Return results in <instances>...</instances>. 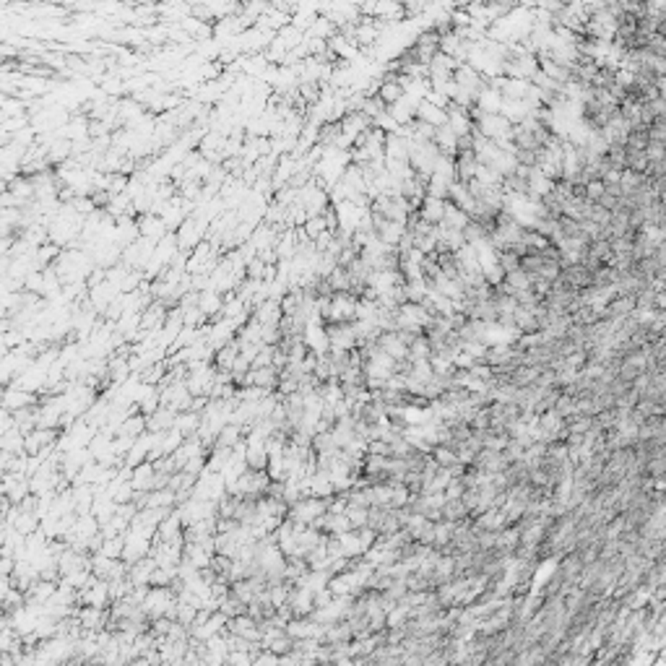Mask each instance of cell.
<instances>
[{"instance_id":"obj_9","label":"cell","mask_w":666,"mask_h":666,"mask_svg":"<svg viewBox=\"0 0 666 666\" xmlns=\"http://www.w3.org/2000/svg\"><path fill=\"white\" fill-rule=\"evenodd\" d=\"M471 222V216L463 211V208H458V206H453L451 201H445V214L443 219H440V224L443 227H448V230H466Z\"/></svg>"},{"instance_id":"obj_11","label":"cell","mask_w":666,"mask_h":666,"mask_svg":"<svg viewBox=\"0 0 666 666\" xmlns=\"http://www.w3.org/2000/svg\"><path fill=\"white\" fill-rule=\"evenodd\" d=\"M0 451H8V453H26L24 451V432L18 427H8L3 432V445Z\"/></svg>"},{"instance_id":"obj_2","label":"cell","mask_w":666,"mask_h":666,"mask_svg":"<svg viewBox=\"0 0 666 666\" xmlns=\"http://www.w3.org/2000/svg\"><path fill=\"white\" fill-rule=\"evenodd\" d=\"M287 604L291 607V615L294 617H310L313 609H315V604H313V591L305 589V586H294Z\"/></svg>"},{"instance_id":"obj_1","label":"cell","mask_w":666,"mask_h":666,"mask_svg":"<svg viewBox=\"0 0 666 666\" xmlns=\"http://www.w3.org/2000/svg\"><path fill=\"white\" fill-rule=\"evenodd\" d=\"M328 513V500L325 497H299L297 503L289 505V513H287V521L291 523H305V526H313V523Z\"/></svg>"},{"instance_id":"obj_14","label":"cell","mask_w":666,"mask_h":666,"mask_svg":"<svg viewBox=\"0 0 666 666\" xmlns=\"http://www.w3.org/2000/svg\"><path fill=\"white\" fill-rule=\"evenodd\" d=\"M122 544H125V539L122 536H110V539H102V547H99V552L107 557H112V560H120L122 557Z\"/></svg>"},{"instance_id":"obj_3","label":"cell","mask_w":666,"mask_h":666,"mask_svg":"<svg viewBox=\"0 0 666 666\" xmlns=\"http://www.w3.org/2000/svg\"><path fill=\"white\" fill-rule=\"evenodd\" d=\"M196 305H198V310L203 313L206 320H214V318H222L224 297L216 289H203V291H198Z\"/></svg>"},{"instance_id":"obj_13","label":"cell","mask_w":666,"mask_h":666,"mask_svg":"<svg viewBox=\"0 0 666 666\" xmlns=\"http://www.w3.org/2000/svg\"><path fill=\"white\" fill-rule=\"evenodd\" d=\"M346 518H349V526L354 531L362 529V526H367V508L365 505H346Z\"/></svg>"},{"instance_id":"obj_15","label":"cell","mask_w":666,"mask_h":666,"mask_svg":"<svg viewBox=\"0 0 666 666\" xmlns=\"http://www.w3.org/2000/svg\"><path fill=\"white\" fill-rule=\"evenodd\" d=\"M42 289H44V274L37 268V271H32V274H26L24 279V291H29V294H37V297H42Z\"/></svg>"},{"instance_id":"obj_20","label":"cell","mask_w":666,"mask_h":666,"mask_svg":"<svg viewBox=\"0 0 666 666\" xmlns=\"http://www.w3.org/2000/svg\"><path fill=\"white\" fill-rule=\"evenodd\" d=\"M3 393H6V385H0V403H3Z\"/></svg>"},{"instance_id":"obj_8","label":"cell","mask_w":666,"mask_h":666,"mask_svg":"<svg viewBox=\"0 0 666 666\" xmlns=\"http://www.w3.org/2000/svg\"><path fill=\"white\" fill-rule=\"evenodd\" d=\"M443 214H445V198L425 196L422 206L417 208V216H419V219H425L427 224H440Z\"/></svg>"},{"instance_id":"obj_12","label":"cell","mask_w":666,"mask_h":666,"mask_svg":"<svg viewBox=\"0 0 666 666\" xmlns=\"http://www.w3.org/2000/svg\"><path fill=\"white\" fill-rule=\"evenodd\" d=\"M242 435H245V429L239 427V425H234V422H227V425L219 429V435H216V445L232 448V445L237 443V440H242Z\"/></svg>"},{"instance_id":"obj_4","label":"cell","mask_w":666,"mask_h":666,"mask_svg":"<svg viewBox=\"0 0 666 666\" xmlns=\"http://www.w3.org/2000/svg\"><path fill=\"white\" fill-rule=\"evenodd\" d=\"M154 479H156V471H154V463L151 461H144V463H138V466L130 469V484H133L136 492H149V489H154Z\"/></svg>"},{"instance_id":"obj_6","label":"cell","mask_w":666,"mask_h":666,"mask_svg":"<svg viewBox=\"0 0 666 666\" xmlns=\"http://www.w3.org/2000/svg\"><path fill=\"white\" fill-rule=\"evenodd\" d=\"M138 234L159 242V239L167 234V224H164V219L159 214H151V211H149V214H144L141 222H138Z\"/></svg>"},{"instance_id":"obj_17","label":"cell","mask_w":666,"mask_h":666,"mask_svg":"<svg viewBox=\"0 0 666 666\" xmlns=\"http://www.w3.org/2000/svg\"><path fill=\"white\" fill-rule=\"evenodd\" d=\"M227 661L230 664H253V653H248V651H230Z\"/></svg>"},{"instance_id":"obj_7","label":"cell","mask_w":666,"mask_h":666,"mask_svg":"<svg viewBox=\"0 0 666 666\" xmlns=\"http://www.w3.org/2000/svg\"><path fill=\"white\" fill-rule=\"evenodd\" d=\"M256 313H253V318H256L260 325H279L282 323V305H279V299H263L258 308H253Z\"/></svg>"},{"instance_id":"obj_10","label":"cell","mask_w":666,"mask_h":666,"mask_svg":"<svg viewBox=\"0 0 666 666\" xmlns=\"http://www.w3.org/2000/svg\"><path fill=\"white\" fill-rule=\"evenodd\" d=\"M198 425H201V414H198V411H177L172 427L177 429L182 437H190V435H196Z\"/></svg>"},{"instance_id":"obj_18","label":"cell","mask_w":666,"mask_h":666,"mask_svg":"<svg viewBox=\"0 0 666 666\" xmlns=\"http://www.w3.org/2000/svg\"><path fill=\"white\" fill-rule=\"evenodd\" d=\"M13 567H16V560L8 555H0V575H13Z\"/></svg>"},{"instance_id":"obj_16","label":"cell","mask_w":666,"mask_h":666,"mask_svg":"<svg viewBox=\"0 0 666 666\" xmlns=\"http://www.w3.org/2000/svg\"><path fill=\"white\" fill-rule=\"evenodd\" d=\"M0 115H3V120L21 118V115H24V104L18 102V99H3V104H0Z\"/></svg>"},{"instance_id":"obj_5","label":"cell","mask_w":666,"mask_h":666,"mask_svg":"<svg viewBox=\"0 0 666 666\" xmlns=\"http://www.w3.org/2000/svg\"><path fill=\"white\" fill-rule=\"evenodd\" d=\"M34 403V393L24 391V388H16V385H6V393H3V409L18 411L24 406H32Z\"/></svg>"},{"instance_id":"obj_19","label":"cell","mask_w":666,"mask_h":666,"mask_svg":"<svg viewBox=\"0 0 666 666\" xmlns=\"http://www.w3.org/2000/svg\"><path fill=\"white\" fill-rule=\"evenodd\" d=\"M8 589H11V578L8 575H0V607H3V598H6Z\"/></svg>"}]
</instances>
